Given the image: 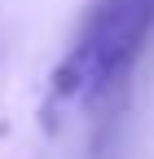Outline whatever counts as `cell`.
<instances>
[{
  "label": "cell",
  "mask_w": 154,
  "mask_h": 159,
  "mask_svg": "<svg viewBox=\"0 0 154 159\" xmlns=\"http://www.w3.org/2000/svg\"><path fill=\"white\" fill-rule=\"evenodd\" d=\"M150 31H154V0H101L57 62L49 84V106L79 111L106 97L137 66Z\"/></svg>",
  "instance_id": "1"
}]
</instances>
